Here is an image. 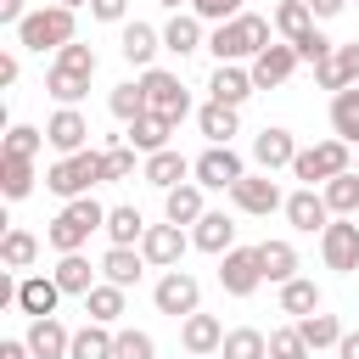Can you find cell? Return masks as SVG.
<instances>
[{
  "label": "cell",
  "instance_id": "obj_35",
  "mask_svg": "<svg viewBox=\"0 0 359 359\" xmlns=\"http://www.w3.org/2000/svg\"><path fill=\"white\" fill-rule=\"evenodd\" d=\"M275 28H280L286 45H297L303 34H314V11H309V0H280V6H275Z\"/></svg>",
  "mask_w": 359,
  "mask_h": 359
},
{
  "label": "cell",
  "instance_id": "obj_4",
  "mask_svg": "<svg viewBox=\"0 0 359 359\" xmlns=\"http://www.w3.org/2000/svg\"><path fill=\"white\" fill-rule=\"evenodd\" d=\"M73 11L67 6H39V11H28L22 22H17V45L22 50H62V45H73Z\"/></svg>",
  "mask_w": 359,
  "mask_h": 359
},
{
  "label": "cell",
  "instance_id": "obj_31",
  "mask_svg": "<svg viewBox=\"0 0 359 359\" xmlns=\"http://www.w3.org/2000/svg\"><path fill=\"white\" fill-rule=\"evenodd\" d=\"M196 129L208 135V146H230V135L241 129V118H236V107H224V101H208V107L196 112Z\"/></svg>",
  "mask_w": 359,
  "mask_h": 359
},
{
  "label": "cell",
  "instance_id": "obj_36",
  "mask_svg": "<svg viewBox=\"0 0 359 359\" xmlns=\"http://www.w3.org/2000/svg\"><path fill=\"white\" fill-rule=\"evenodd\" d=\"M146 230H151V224L140 219V208H107V236H112V247H140Z\"/></svg>",
  "mask_w": 359,
  "mask_h": 359
},
{
  "label": "cell",
  "instance_id": "obj_48",
  "mask_svg": "<svg viewBox=\"0 0 359 359\" xmlns=\"http://www.w3.org/2000/svg\"><path fill=\"white\" fill-rule=\"evenodd\" d=\"M112 359H157V342H151L146 331H118Z\"/></svg>",
  "mask_w": 359,
  "mask_h": 359
},
{
  "label": "cell",
  "instance_id": "obj_53",
  "mask_svg": "<svg viewBox=\"0 0 359 359\" xmlns=\"http://www.w3.org/2000/svg\"><path fill=\"white\" fill-rule=\"evenodd\" d=\"M17 73H22V62L6 50V56H0V84H17Z\"/></svg>",
  "mask_w": 359,
  "mask_h": 359
},
{
  "label": "cell",
  "instance_id": "obj_55",
  "mask_svg": "<svg viewBox=\"0 0 359 359\" xmlns=\"http://www.w3.org/2000/svg\"><path fill=\"white\" fill-rule=\"evenodd\" d=\"M342 6H348V0H309V11H314V17H337Z\"/></svg>",
  "mask_w": 359,
  "mask_h": 359
},
{
  "label": "cell",
  "instance_id": "obj_28",
  "mask_svg": "<svg viewBox=\"0 0 359 359\" xmlns=\"http://www.w3.org/2000/svg\"><path fill=\"white\" fill-rule=\"evenodd\" d=\"M258 264H264V280H275V286H286V280H297V247L292 241H258Z\"/></svg>",
  "mask_w": 359,
  "mask_h": 359
},
{
  "label": "cell",
  "instance_id": "obj_13",
  "mask_svg": "<svg viewBox=\"0 0 359 359\" xmlns=\"http://www.w3.org/2000/svg\"><path fill=\"white\" fill-rule=\"evenodd\" d=\"M297 140H292V129H280V123H269V129H258V140H252V163L264 168V174H275V168H292L297 163Z\"/></svg>",
  "mask_w": 359,
  "mask_h": 359
},
{
  "label": "cell",
  "instance_id": "obj_14",
  "mask_svg": "<svg viewBox=\"0 0 359 359\" xmlns=\"http://www.w3.org/2000/svg\"><path fill=\"white\" fill-rule=\"evenodd\" d=\"M230 202L241 208V213H275V208H286V196H280V185L269 180V174H247V180H236L230 185Z\"/></svg>",
  "mask_w": 359,
  "mask_h": 359
},
{
  "label": "cell",
  "instance_id": "obj_2",
  "mask_svg": "<svg viewBox=\"0 0 359 359\" xmlns=\"http://www.w3.org/2000/svg\"><path fill=\"white\" fill-rule=\"evenodd\" d=\"M264 45H275V39H269V17H258V11H241V17L219 22L213 39H208V50L219 62H252Z\"/></svg>",
  "mask_w": 359,
  "mask_h": 359
},
{
  "label": "cell",
  "instance_id": "obj_57",
  "mask_svg": "<svg viewBox=\"0 0 359 359\" xmlns=\"http://www.w3.org/2000/svg\"><path fill=\"white\" fill-rule=\"evenodd\" d=\"M56 6H67V11H79V6H84V0H56Z\"/></svg>",
  "mask_w": 359,
  "mask_h": 359
},
{
  "label": "cell",
  "instance_id": "obj_39",
  "mask_svg": "<svg viewBox=\"0 0 359 359\" xmlns=\"http://www.w3.org/2000/svg\"><path fill=\"white\" fill-rule=\"evenodd\" d=\"M219 353L224 359H269V337L258 325H236V331H224V348Z\"/></svg>",
  "mask_w": 359,
  "mask_h": 359
},
{
  "label": "cell",
  "instance_id": "obj_51",
  "mask_svg": "<svg viewBox=\"0 0 359 359\" xmlns=\"http://www.w3.org/2000/svg\"><path fill=\"white\" fill-rule=\"evenodd\" d=\"M123 11H129V0H90L95 22H123Z\"/></svg>",
  "mask_w": 359,
  "mask_h": 359
},
{
  "label": "cell",
  "instance_id": "obj_20",
  "mask_svg": "<svg viewBox=\"0 0 359 359\" xmlns=\"http://www.w3.org/2000/svg\"><path fill=\"white\" fill-rule=\"evenodd\" d=\"M180 342H185V353L191 359H208V353H219L224 348V325L213 320V314H191V320H180Z\"/></svg>",
  "mask_w": 359,
  "mask_h": 359
},
{
  "label": "cell",
  "instance_id": "obj_19",
  "mask_svg": "<svg viewBox=\"0 0 359 359\" xmlns=\"http://www.w3.org/2000/svg\"><path fill=\"white\" fill-rule=\"evenodd\" d=\"M67 292L56 286V275H22V286H17V309L28 314V320H45V314H56V303H62Z\"/></svg>",
  "mask_w": 359,
  "mask_h": 359
},
{
  "label": "cell",
  "instance_id": "obj_54",
  "mask_svg": "<svg viewBox=\"0 0 359 359\" xmlns=\"http://www.w3.org/2000/svg\"><path fill=\"white\" fill-rule=\"evenodd\" d=\"M22 17H28V11H22V0H0V22H11V28H17Z\"/></svg>",
  "mask_w": 359,
  "mask_h": 359
},
{
  "label": "cell",
  "instance_id": "obj_3",
  "mask_svg": "<svg viewBox=\"0 0 359 359\" xmlns=\"http://www.w3.org/2000/svg\"><path fill=\"white\" fill-rule=\"evenodd\" d=\"M95 230H107V208L95 202V196H79V202H67L56 219H50V230H45V241L56 247V252H79Z\"/></svg>",
  "mask_w": 359,
  "mask_h": 359
},
{
  "label": "cell",
  "instance_id": "obj_56",
  "mask_svg": "<svg viewBox=\"0 0 359 359\" xmlns=\"http://www.w3.org/2000/svg\"><path fill=\"white\" fill-rule=\"evenodd\" d=\"M337 359H359V331H348V337L337 342Z\"/></svg>",
  "mask_w": 359,
  "mask_h": 359
},
{
  "label": "cell",
  "instance_id": "obj_41",
  "mask_svg": "<svg viewBox=\"0 0 359 359\" xmlns=\"http://www.w3.org/2000/svg\"><path fill=\"white\" fill-rule=\"evenodd\" d=\"M163 50H174V56L202 50V17H174V22L163 28Z\"/></svg>",
  "mask_w": 359,
  "mask_h": 359
},
{
  "label": "cell",
  "instance_id": "obj_45",
  "mask_svg": "<svg viewBox=\"0 0 359 359\" xmlns=\"http://www.w3.org/2000/svg\"><path fill=\"white\" fill-rule=\"evenodd\" d=\"M107 112H112L118 123H135V118L146 112V95H140V84H112V95H107Z\"/></svg>",
  "mask_w": 359,
  "mask_h": 359
},
{
  "label": "cell",
  "instance_id": "obj_32",
  "mask_svg": "<svg viewBox=\"0 0 359 359\" xmlns=\"http://www.w3.org/2000/svg\"><path fill=\"white\" fill-rule=\"evenodd\" d=\"M320 196H325V208H331L337 219H353V213H359V168H348V174L325 180V185H320Z\"/></svg>",
  "mask_w": 359,
  "mask_h": 359
},
{
  "label": "cell",
  "instance_id": "obj_49",
  "mask_svg": "<svg viewBox=\"0 0 359 359\" xmlns=\"http://www.w3.org/2000/svg\"><path fill=\"white\" fill-rule=\"evenodd\" d=\"M191 17H202V22H230V17H241V0H191Z\"/></svg>",
  "mask_w": 359,
  "mask_h": 359
},
{
  "label": "cell",
  "instance_id": "obj_33",
  "mask_svg": "<svg viewBox=\"0 0 359 359\" xmlns=\"http://www.w3.org/2000/svg\"><path fill=\"white\" fill-rule=\"evenodd\" d=\"M331 135L348 140V146H359V84L331 95Z\"/></svg>",
  "mask_w": 359,
  "mask_h": 359
},
{
  "label": "cell",
  "instance_id": "obj_42",
  "mask_svg": "<svg viewBox=\"0 0 359 359\" xmlns=\"http://www.w3.org/2000/svg\"><path fill=\"white\" fill-rule=\"evenodd\" d=\"M101 180H107V185H118V180H135V146H129V140H112V146H101Z\"/></svg>",
  "mask_w": 359,
  "mask_h": 359
},
{
  "label": "cell",
  "instance_id": "obj_27",
  "mask_svg": "<svg viewBox=\"0 0 359 359\" xmlns=\"http://www.w3.org/2000/svg\"><path fill=\"white\" fill-rule=\"evenodd\" d=\"M202 213H208V208H202V185H196V180L163 191V219H168V224H196Z\"/></svg>",
  "mask_w": 359,
  "mask_h": 359
},
{
  "label": "cell",
  "instance_id": "obj_30",
  "mask_svg": "<svg viewBox=\"0 0 359 359\" xmlns=\"http://www.w3.org/2000/svg\"><path fill=\"white\" fill-rule=\"evenodd\" d=\"M140 269H146L140 247H107V252H101V275H107L112 286H123V292L140 280Z\"/></svg>",
  "mask_w": 359,
  "mask_h": 359
},
{
  "label": "cell",
  "instance_id": "obj_29",
  "mask_svg": "<svg viewBox=\"0 0 359 359\" xmlns=\"http://www.w3.org/2000/svg\"><path fill=\"white\" fill-rule=\"evenodd\" d=\"M50 275H56V286H62V292H67V297H90V292H95V286H101V280H95V269H90V258H84V252H62V264H56V269H50Z\"/></svg>",
  "mask_w": 359,
  "mask_h": 359
},
{
  "label": "cell",
  "instance_id": "obj_10",
  "mask_svg": "<svg viewBox=\"0 0 359 359\" xmlns=\"http://www.w3.org/2000/svg\"><path fill=\"white\" fill-rule=\"evenodd\" d=\"M258 280H264L258 247H230V252L219 258V286H224L230 297H252V292H258Z\"/></svg>",
  "mask_w": 359,
  "mask_h": 359
},
{
  "label": "cell",
  "instance_id": "obj_5",
  "mask_svg": "<svg viewBox=\"0 0 359 359\" xmlns=\"http://www.w3.org/2000/svg\"><path fill=\"white\" fill-rule=\"evenodd\" d=\"M135 84H140V95H146V112H157V118H168V123H185V112H191V90L180 84V73L146 67Z\"/></svg>",
  "mask_w": 359,
  "mask_h": 359
},
{
  "label": "cell",
  "instance_id": "obj_12",
  "mask_svg": "<svg viewBox=\"0 0 359 359\" xmlns=\"http://www.w3.org/2000/svg\"><path fill=\"white\" fill-rule=\"evenodd\" d=\"M185 247H191V236H185L180 224H151V230L140 236V258H146L151 269H180Z\"/></svg>",
  "mask_w": 359,
  "mask_h": 359
},
{
  "label": "cell",
  "instance_id": "obj_40",
  "mask_svg": "<svg viewBox=\"0 0 359 359\" xmlns=\"http://www.w3.org/2000/svg\"><path fill=\"white\" fill-rule=\"evenodd\" d=\"M84 314L95 320V325H118V314H123V286H112V280H101L90 297H84Z\"/></svg>",
  "mask_w": 359,
  "mask_h": 359
},
{
  "label": "cell",
  "instance_id": "obj_47",
  "mask_svg": "<svg viewBox=\"0 0 359 359\" xmlns=\"http://www.w3.org/2000/svg\"><path fill=\"white\" fill-rule=\"evenodd\" d=\"M314 348L303 342V331L297 325H280V331H269V359H309Z\"/></svg>",
  "mask_w": 359,
  "mask_h": 359
},
{
  "label": "cell",
  "instance_id": "obj_37",
  "mask_svg": "<svg viewBox=\"0 0 359 359\" xmlns=\"http://www.w3.org/2000/svg\"><path fill=\"white\" fill-rule=\"evenodd\" d=\"M34 258H39V236L34 230H6L0 236V264L6 269H34Z\"/></svg>",
  "mask_w": 359,
  "mask_h": 359
},
{
  "label": "cell",
  "instance_id": "obj_44",
  "mask_svg": "<svg viewBox=\"0 0 359 359\" xmlns=\"http://www.w3.org/2000/svg\"><path fill=\"white\" fill-rule=\"evenodd\" d=\"M297 331H303V342H309V348H337V342L348 337L337 314H309V320H297Z\"/></svg>",
  "mask_w": 359,
  "mask_h": 359
},
{
  "label": "cell",
  "instance_id": "obj_16",
  "mask_svg": "<svg viewBox=\"0 0 359 359\" xmlns=\"http://www.w3.org/2000/svg\"><path fill=\"white\" fill-rule=\"evenodd\" d=\"M247 73H252L258 90H275V84H286V79L297 73V50H292V45H264V50L247 62Z\"/></svg>",
  "mask_w": 359,
  "mask_h": 359
},
{
  "label": "cell",
  "instance_id": "obj_17",
  "mask_svg": "<svg viewBox=\"0 0 359 359\" xmlns=\"http://www.w3.org/2000/svg\"><path fill=\"white\" fill-rule=\"evenodd\" d=\"M45 140H50L62 157H73V151H90V118H84L79 107H62V112L45 123Z\"/></svg>",
  "mask_w": 359,
  "mask_h": 359
},
{
  "label": "cell",
  "instance_id": "obj_11",
  "mask_svg": "<svg viewBox=\"0 0 359 359\" xmlns=\"http://www.w3.org/2000/svg\"><path fill=\"white\" fill-rule=\"evenodd\" d=\"M191 174H196V185H202V191H230L236 180H247V163H241L230 146H208V151L196 157V168H191Z\"/></svg>",
  "mask_w": 359,
  "mask_h": 359
},
{
  "label": "cell",
  "instance_id": "obj_22",
  "mask_svg": "<svg viewBox=\"0 0 359 359\" xmlns=\"http://www.w3.org/2000/svg\"><path fill=\"white\" fill-rule=\"evenodd\" d=\"M118 50H123V62L129 67H151V56L163 50V34L151 28V22H123V34H118Z\"/></svg>",
  "mask_w": 359,
  "mask_h": 359
},
{
  "label": "cell",
  "instance_id": "obj_58",
  "mask_svg": "<svg viewBox=\"0 0 359 359\" xmlns=\"http://www.w3.org/2000/svg\"><path fill=\"white\" fill-rule=\"evenodd\" d=\"M157 6H180V0H157Z\"/></svg>",
  "mask_w": 359,
  "mask_h": 359
},
{
  "label": "cell",
  "instance_id": "obj_24",
  "mask_svg": "<svg viewBox=\"0 0 359 359\" xmlns=\"http://www.w3.org/2000/svg\"><path fill=\"white\" fill-rule=\"evenodd\" d=\"M191 247H202V252H219V258H224V252L236 247V219L208 208V213L196 219V230H191Z\"/></svg>",
  "mask_w": 359,
  "mask_h": 359
},
{
  "label": "cell",
  "instance_id": "obj_43",
  "mask_svg": "<svg viewBox=\"0 0 359 359\" xmlns=\"http://www.w3.org/2000/svg\"><path fill=\"white\" fill-rule=\"evenodd\" d=\"M0 191H6L11 202H22V196L34 191V163H28V157H0Z\"/></svg>",
  "mask_w": 359,
  "mask_h": 359
},
{
  "label": "cell",
  "instance_id": "obj_34",
  "mask_svg": "<svg viewBox=\"0 0 359 359\" xmlns=\"http://www.w3.org/2000/svg\"><path fill=\"white\" fill-rule=\"evenodd\" d=\"M112 342H118V331L90 320L84 331H73V348H67V359H112Z\"/></svg>",
  "mask_w": 359,
  "mask_h": 359
},
{
  "label": "cell",
  "instance_id": "obj_46",
  "mask_svg": "<svg viewBox=\"0 0 359 359\" xmlns=\"http://www.w3.org/2000/svg\"><path fill=\"white\" fill-rule=\"evenodd\" d=\"M39 146H45V129H34V123H11V129H6V151H0V157H28V163H34V157H39Z\"/></svg>",
  "mask_w": 359,
  "mask_h": 359
},
{
  "label": "cell",
  "instance_id": "obj_52",
  "mask_svg": "<svg viewBox=\"0 0 359 359\" xmlns=\"http://www.w3.org/2000/svg\"><path fill=\"white\" fill-rule=\"evenodd\" d=\"M0 359H34V348H28L22 337H6V342H0Z\"/></svg>",
  "mask_w": 359,
  "mask_h": 359
},
{
  "label": "cell",
  "instance_id": "obj_8",
  "mask_svg": "<svg viewBox=\"0 0 359 359\" xmlns=\"http://www.w3.org/2000/svg\"><path fill=\"white\" fill-rule=\"evenodd\" d=\"M151 303H157V314L191 320V314L202 309V286H196V275H185V269H168V275L151 286Z\"/></svg>",
  "mask_w": 359,
  "mask_h": 359
},
{
  "label": "cell",
  "instance_id": "obj_6",
  "mask_svg": "<svg viewBox=\"0 0 359 359\" xmlns=\"http://www.w3.org/2000/svg\"><path fill=\"white\" fill-rule=\"evenodd\" d=\"M353 168V151H348V140H314V146H303L297 151V163H292V174L303 180V185H325V180H337V174H348Z\"/></svg>",
  "mask_w": 359,
  "mask_h": 359
},
{
  "label": "cell",
  "instance_id": "obj_7",
  "mask_svg": "<svg viewBox=\"0 0 359 359\" xmlns=\"http://www.w3.org/2000/svg\"><path fill=\"white\" fill-rule=\"evenodd\" d=\"M45 185L62 196V202H79L90 196V185H101V151H73V157H56Z\"/></svg>",
  "mask_w": 359,
  "mask_h": 359
},
{
  "label": "cell",
  "instance_id": "obj_18",
  "mask_svg": "<svg viewBox=\"0 0 359 359\" xmlns=\"http://www.w3.org/2000/svg\"><path fill=\"white\" fill-rule=\"evenodd\" d=\"M314 84L331 90V95H337V90H353V84H359V39H353V45H337V50L314 67Z\"/></svg>",
  "mask_w": 359,
  "mask_h": 359
},
{
  "label": "cell",
  "instance_id": "obj_21",
  "mask_svg": "<svg viewBox=\"0 0 359 359\" xmlns=\"http://www.w3.org/2000/svg\"><path fill=\"white\" fill-rule=\"evenodd\" d=\"M22 342L34 348V359H67L73 331H67L56 314H45V320H28V337H22Z\"/></svg>",
  "mask_w": 359,
  "mask_h": 359
},
{
  "label": "cell",
  "instance_id": "obj_38",
  "mask_svg": "<svg viewBox=\"0 0 359 359\" xmlns=\"http://www.w3.org/2000/svg\"><path fill=\"white\" fill-rule=\"evenodd\" d=\"M280 314H292V320H309V314H320V286L314 280H286L280 286Z\"/></svg>",
  "mask_w": 359,
  "mask_h": 359
},
{
  "label": "cell",
  "instance_id": "obj_15",
  "mask_svg": "<svg viewBox=\"0 0 359 359\" xmlns=\"http://www.w3.org/2000/svg\"><path fill=\"white\" fill-rule=\"evenodd\" d=\"M280 213H286V224H292V230H303V236H314V230H325V224L337 219V213L325 208V196H320L314 185H303V191H292Z\"/></svg>",
  "mask_w": 359,
  "mask_h": 359
},
{
  "label": "cell",
  "instance_id": "obj_26",
  "mask_svg": "<svg viewBox=\"0 0 359 359\" xmlns=\"http://www.w3.org/2000/svg\"><path fill=\"white\" fill-rule=\"evenodd\" d=\"M168 135H174V123L168 118H157V112H140L135 123H129V146L140 151V157H151V151H168Z\"/></svg>",
  "mask_w": 359,
  "mask_h": 359
},
{
  "label": "cell",
  "instance_id": "obj_50",
  "mask_svg": "<svg viewBox=\"0 0 359 359\" xmlns=\"http://www.w3.org/2000/svg\"><path fill=\"white\" fill-rule=\"evenodd\" d=\"M292 50H297V62H314V67H320V62H325V56H331L337 45H331V39H325V34L314 28V34H303V39L292 45Z\"/></svg>",
  "mask_w": 359,
  "mask_h": 359
},
{
  "label": "cell",
  "instance_id": "obj_23",
  "mask_svg": "<svg viewBox=\"0 0 359 359\" xmlns=\"http://www.w3.org/2000/svg\"><path fill=\"white\" fill-rule=\"evenodd\" d=\"M252 90H258V84H252V73H247L241 62H219V67H213V79H208V95H213V101H224V107H241Z\"/></svg>",
  "mask_w": 359,
  "mask_h": 359
},
{
  "label": "cell",
  "instance_id": "obj_25",
  "mask_svg": "<svg viewBox=\"0 0 359 359\" xmlns=\"http://www.w3.org/2000/svg\"><path fill=\"white\" fill-rule=\"evenodd\" d=\"M196 163H185L174 146L168 151H151L146 163H140V174H146V185H157V191H174V185H185V174H191Z\"/></svg>",
  "mask_w": 359,
  "mask_h": 359
},
{
  "label": "cell",
  "instance_id": "obj_1",
  "mask_svg": "<svg viewBox=\"0 0 359 359\" xmlns=\"http://www.w3.org/2000/svg\"><path fill=\"white\" fill-rule=\"evenodd\" d=\"M90 79H95V50L73 39V45L56 50V62H50V73H45V90H50L62 107H79V101L90 95Z\"/></svg>",
  "mask_w": 359,
  "mask_h": 359
},
{
  "label": "cell",
  "instance_id": "obj_9",
  "mask_svg": "<svg viewBox=\"0 0 359 359\" xmlns=\"http://www.w3.org/2000/svg\"><path fill=\"white\" fill-rule=\"evenodd\" d=\"M320 258H325V269L353 275V269H359V224H353V219H331V224L320 230Z\"/></svg>",
  "mask_w": 359,
  "mask_h": 359
}]
</instances>
